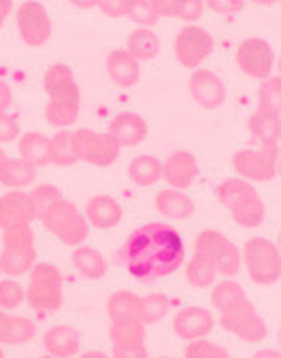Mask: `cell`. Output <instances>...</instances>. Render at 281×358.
Masks as SVG:
<instances>
[{"label":"cell","instance_id":"36","mask_svg":"<svg viewBox=\"0 0 281 358\" xmlns=\"http://www.w3.org/2000/svg\"><path fill=\"white\" fill-rule=\"evenodd\" d=\"M80 101L50 99L45 108L46 122L52 127H70L79 120Z\"/></svg>","mask_w":281,"mask_h":358},{"label":"cell","instance_id":"10","mask_svg":"<svg viewBox=\"0 0 281 358\" xmlns=\"http://www.w3.org/2000/svg\"><path fill=\"white\" fill-rule=\"evenodd\" d=\"M213 52V38L200 26H185L174 41V53L182 67L194 69L205 62Z\"/></svg>","mask_w":281,"mask_h":358},{"label":"cell","instance_id":"4","mask_svg":"<svg viewBox=\"0 0 281 358\" xmlns=\"http://www.w3.org/2000/svg\"><path fill=\"white\" fill-rule=\"evenodd\" d=\"M60 270L52 263H34L31 268L29 285L24 292V301L38 313H55L64 303Z\"/></svg>","mask_w":281,"mask_h":358},{"label":"cell","instance_id":"56","mask_svg":"<svg viewBox=\"0 0 281 358\" xmlns=\"http://www.w3.org/2000/svg\"><path fill=\"white\" fill-rule=\"evenodd\" d=\"M40 358H53V357H50V355H48V357H40Z\"/></svg>","mask_w":281,"mask_h":358},{"label":"cell","instance_id":"2","mask_svg":"<svg viewBox=\"0 0 281 358\" xmlns=\"http://www.w3.org/2000/svg\"><path fill=\"white\" fill-rule=\"evenodd\" d=\"M217 200L229 210L230 217L244 229H254L266 217V207L259 193L249 181L240 178H229L215 189Z\"/></svg>","mask_w":281,"mask_h":358},{"label":"cell","instance_id":"40","mask_svg":"<svg viewBox=\"0 0 281 358\" xmlns=\"http://www.w3.org/2000/svg\"><path fill=\"white\" fill-rule=\"evenodd\" d=\"M2 246L3 248H33L34 232L29 224H14L2 229Z\"/></svg>","mask_w":281,"mask_h":358},{"label":"cell","instance_id":"30","mask_svg":"<svg viewBox=\"0 0 281 358\" xmlns=\"http://www.w3.org/2000/svg\"><path fill=\"white\" fill-rule=\"evenodd\" d=\"M128 176L138 186H154L162 179V162L155 155L142 154L135 157L128 167Z\"/></svg>","mask_w":281,"mask_h":358},{"label":"cell","instance_id":"9","mask_svg":"<svg viewBox=\"0 0 281 358\" xmlns=\"http://www.w3.org/2000/svg\"><path fill=\"white\" fill-rule=\"evenodd\" d=\"M73 145L79 161L89 162L96 167H108L115 164L120 155V149L115 138L108 134H96V131L80 128L73 131Z\"/></svg>","mask_w":281,"mask_h":358},{"label":"cell","instance_id":"5","mask_svg":"<svg viewBox=\"0 0 281 358\" xmlns=\"http://www.w3.org/2000/svg\"><path fill=\"white\" fill-rule=\"evenodd\" d=\"M242 263L251 280L257 285H271L281 276V256L275 243L264 237L245 241L240 252Z\"/></svg>","mask_w":281,"mask_h":358},{"label":"cell","instance_id":"18","mask_svg":"<svg viewBox=\"0 0 281 358\" xmlns=\"http://www.w3.org/2000/svg\"><path fill=\"white\" fill-rule=\"evenodd\" d=\"M108 134L120 147H135L145 140L148 134L147 122L136 113H120L109 123Z\"/></svg>","mask_w":281,"mask_h":358},{"label":"cell","instance_id":"17","mask_svg":"<svg viewBox=\"0 0 281 358\" xmlns=\"http://www.w3.org/2000/svg\"><path fill=\"white\" fill-rule=\"evenodd\" d=\"M43 89L50 99L80 101V92L77 87L72 69L65 64H55L43 76Z\"/></svg>","mask_w":281,"mask_h":358},{"label":"cell","instance_id":"44","mask_svg":"<svg viewBox=\"0 0 281 358\" xmlns=\"http://www.w3.org/2000/svg\"><path fill=\"white\" fill-rule=\"evenodd\" d=\"M29 196L31 200H33L34 207H36L38 219H40L41 213L45 212L50 205H53L55 201L60 200L62 192L57 188V186L45 182V185H38L36 188H33V192L29 193Z\"/></svg>","mask_w":281,"mask_h":358},{"label":"cell","instance_id":"14","mask_svg":"<svg viewBox=\"0 0 281 358\" xmlns=\"http://www.w3.org/2000/svg\"><path fill=\"white\" fill-rule=\"evenodd\" d=\"M198 174L200 166L189 150H175L162 162V179L178 192L189 188Z\"/></svg>","mask_w":281,"mask_h":358},{"label":"cell","instance_id":"57","mask_svg":"<svg viewBox=\"0 0 281 358\" xmlns=\"http://www.w3.org/2000/svg\"><path fill=\"white\" fill-rule=\"evenodd\" d=\"M161 358H169V357H161Z\"/></svg>","mask_w":281,"mask_h":358},{"label":"cell","instance_id":"16","mask_svg":"<svg viewBox=\"0 0 281 358\" xmlns=\"http://www.w3.org/2000/svg\"><path fill=\"white\" fill-rule=\"evenodd\" d=\"M36 219L38 212L29 193L13 189L0 196V229L14 224H31Z\"/></svg>","mask_w":281,"mask_h":358},{"label":"cell","instance_id":"23","mask_svg":"<svg viewBox=\"0 0 281 358\" xmlns=\"http://www.w3.org/2000/svg\"><path fill=\"white\" fill-rule=\"evenodd\" d=\"M154 205L161 215L175 220L187 219V217L193 215L194 210H196V205H194V201L191 200L187 194L173 188L159 192V194L154 200Z\"/></svg>","mask_w":281,"mask_h":358},{"label":"cell","instance_id":"54","mask_svg":"<svg viewBox=\"0 0 281 358\" xmlns=\"http://www.w3.org/2000/svg\"><path fill=\"white\" fill-rule=\"evenodd\" d=\"M7 161V157H6V152H3L2 149H0V166L3 164V162Z\"/></svg>","mask_w":281,"mask_h":358},{"label":"cell","instance_id":"50","mask_svg":"<svg viewBox=\"0 0 281 358\" xmlns=\"http://www.w3.org/2000/svg\"><path fill=\"white\" fill-rule=\"evenodd\" d=\"M252 358H281V352L276 348H263L256 352Z\"/></svg>","mask_w":281,"mask_h":358},{"label":"cell","instance_id":"1","mask_svg":"<svg viewBox=\"0 0 281 358\" xmlns=\"http://www.w3.org/2000/svg\"><path fill=\"white\" fill-rule=\"evenodd\" d=\"M185 243L169 224L150 222L128 236L118 251L120 263L140 282L175 273L185 262Z\"/></svg>","mask_w":281,"mask_h":358},{"label":"cell","instance_id":"12","mask_svg":"<svg viewBox=\"0 0 281 358\" xmlns=\"http://www.w3.org/2000/svg\"><path fill=\"white\" fill-rule=\"evenodd\" d=\"M237 67L251 79L266 80L275 65V52L268 41L249 38L239 45L236 53Z\"/></svg>","mask_w":281,"mask_h":358},{"label":"cell","instance_id":"47","mask_svg":"<svg viewBox=\"0 0 281 358\" xmlns=\"http://www.w3.org/2000/svg\"><path fill=\"white\" fill-rule=\"evenodd\" d=\"M111 358H148L145 345H113Z\"/></svg>","mask_w":281,"mask_h":358},{"label":"cell","instance_id":"3","mask_svg":"<svg viewBox=\"0 0 281 358\" xmlns=\"http://www.w3.org/2000/svg\"><path fill=\"white\" fill-rule=\"evenodd\" d=\"M43 227L67 246H82L89 237V222L72 201L60 198L40 215Z\"/></svg>","mask_w":281,"mask_h":358},{"label":"cell","instance_id":"42","mask_svg":"<svg viewBox=\"0 0 281 358\" xmlns=\"http://www.w3.org/2000/svg\"><path fill=\"white\" fill-rule=\"evenodd\" d=\"M185 358H230V353L222 345L201 338L189 341L185 350Z\"/></svg>","mask_w":281,"mask_h":358},{"label":"cell","instance_id":"51","mask_svg":"<svg viewBox=\"0 0 281 358\" xmlns=\"http://www.w3.org/2000/svg\"><path fill=\"white\" fill-rule=\"evenodd\" d=\"M13 3L14 2H10V0H0V28H2L3 21H6L10 10H13Z\"/></svg>","mask_w":281,"mask_h":358},{"label":"cell","instance_id":"38","mask_svg":"<svg viewBox=\"0 0 281 358\" xmlns=\"http://www.w3.org/2000/svg\"><path fill=\"white\" fill-rule=\"evenodd\" d=\"M171 309V299L166 294H150L140 299L138 319L143 324H155L166 317Z\"/></svg>","mask_w":281,"mask_h":358},{"label":"cell","instance_id":"48","mask_svg":"<svg viewBox=\"0 0 281 358\" xmlns=\"http://www.w3.org/2000/svg\"><path fill=\"white\" fill-rule=\"evenodd\" d=\"M205 3L208 6L210 10L224 15L237 14L239 10H242V7H244V2H242V0H208V2Z\"/></svg>","mask_w":281,"mask_h":358},{"label":"cell","instance_id":"28","mask_svg":"<svg viewBox=\"0 0 281 358\" xmlns=\"http://www.w3.org/2000/svg\"><path fill=\"white\" fill-rule=\"evenodd\" d=\"M72 263L85 280H101L108 270L104 256L91 246L77 248L72 255Z\"/></svg>","mask_w":281,"mask_h":358},{"label":"cell","instance_id":"22","mask_svg":"<svg viewBox=\"0 0 281 358\" xmlns=\"http://www.w3.org/2000/svg\"><path fill=\"white\" fill-rule=\"evenodd\" d=\"M36 334V324L26 316L0 310V345L19 346L29 343Z\"/></svg>","mask_w":281,"mask_h":358},{"label":"cell","instance_id":"26","mask_svg":"<svg viewBox=\"0 0 281 358\" xmlns=\"http://www.w3.org/2000/svg\"><path fill=\"white\" fill-rule=\"evenodd\" d=\"M36 249L33 248H3L0 252V271L7 276L27 273L36 263Z\"/></svg>","mask_w":281,"mask_h":358},{"label":"cell","instance_id":"25","mask_svg":"<svg viewBox=\"0 0 281 358\" xmlns=\"http://www.w3.org/2000/svg\"><path fill=\"white\" fill-rule=\"evenodd\" d=\"M127 52L136 62H150L161 52V40L150 28H138L128 36Z\"/></svg>","mask_w":281,"mask_h":358},{"label":"cell","instance_id":"34","mask_svg":"<svg viewBox=\"0 0 281 358\" xmlns=\"http://www.w3.org/2000/svg\"><path fill=\"white\" fill-rule=\"evenodd\" d=\"M48 150L50 164L69 167L79 161L75 154V145H73V131L64 130L55 134L48 142Z\"/></svg>","mask_w":281,"mask_h":358},{"label":"cell","instance_id":"6","mask_svg":"<svg viewBox=\"0 0 281 358\" xmlns=\"http://www.w3.org/2000/svg\"><path fill=\"white\" fill-rule=\"evenodd\" d=\"M220 326L227 333L247 343H261L268 336L266 321L261 317L256 306L249 299H244L220 313Z\"/></svg>","mask_w":281,"mask_h":358},{"label":"cell","instance_id":"35","mask_svg":"<svg viewBox=\"0 0 281 358\" xmlns=\"http://www.w3.org/2000/svg\"><path fill=\"white\" fill-rule=\"evenodd\" d=\"M140 297L131 292L120 290L109 295L106 310L111 321H121V319H138Z\"/></svg>","mask_w":281,"mask_h":358},{"label":"cell","instance_id":"31","mask_svg":"<svg viewBox=\"0 0 281 358\" xmlns=\"http://www.w3.org/2000/svg\"><path fill=\"white\" fill-rule=\"evenodd\" d=\"M217 275V266H215V263L208 256L200 255V252H193V256H191V259L186 264V278L191 287L201 290L210 289L213 285Z\"/></svg>","mask_w":281,"mask_h":358},{"label":"cell","instance_id":"15","mask_svg":"<svg viewBox=\"0 0 281 358\" xmlns=\"http://www.w3.org/2000/svg\"><path fill=\"white\" fill-rule=\"evenodd\" d=\"M213 326V314L200 306L185 307V309L175 314L173 321L174 333L178 334V338L185 341L201 340L206 334L212 333Z\"/></svg>","mask_w":281,"mask_h":358},{"label":"cell","instance_id":"55","mask_svg":"<svg viewBox=\"0 0 281 358\" xmlns=\"http://www.w3.org/2000/svg\"><path fill=\"white\" fill-rule=\"evenodd\" d=\"M0 358H6V353H3L2 348H0Z\"/></svg>","mask_w":281,"mask_h":358},{"label":"cell","instance_id":"45","mask_svg":"<svg viewBox=\"0 0 281 358\" xmlns=\"http://www.w3.org/2000/svg\"><path fill=\"white\" fill-rule=\"evenodd\" d=\"M19 134H21V127H19L17 120L9 113L0 111V143L14 142L17 140Z\"/></svg>","mask_w":281,"mask_h":358},{"label":"cell","instance_id":"49","mask_svg":"<svg viewBox=\"0 0 281 358\" xmlns=\"http://www.w3.org/2000/svg\"><path fill=\"white\" fill-rule=\"evenodd\" d=\"M13 104V91L6 80L0 79V111H7Z\"/></svg>","mask_w":281,"mask_h":358},{"label":"cell","instance_id":"8","mask_svg":"<svg viewBox=\"0 0 281 358\" xmlns=\"http://www.w3.org/2000/svg\"><path fill=\"white\" fill-rule=\"evenodd\" d=\"M232 166L244 181H271L280 173V149L257 147L237 150L232 157Z\"/></svg>","mask_w":281,"mask_h":358},{"label":"cell","instance_id":"52","mask_svg":"<svg viewBox=\"0 0 281 358\" xmlns=\"http://www.w3.org/2000/svg\"><path fill=\"white\" fill-rule=\"evenodd\" d=\"M80 358H111V357H108L106 353L103 352H97V350H91V352H85Z\"/></svg>","mask_w":281,"mask_h":358},{"label":"cell","instance_id":"33","mask_svg":"<svg viewBox=\"0 0 281 358\" xmlns=\"http://www.w3.org/2000/svg\"><path fill=\"white\" fill-rule=\"evenodd\" d=\"M145 324L140 319H121L111 321L109 338L113 345H140L145 341Z\"/></svg>","mask_w":281,"mask_h":358},{"label":"cell","instance_id":"7","mask_svg":"<svg viewBox=\"0 0 281 358\" xmlns=\"http://www.w3.org/2000/svg\"><path fill=\"white\" fill-rule=\"evenodd\" d=\"M193 249L194 252L208 256L222 276H236L240 271V249L222 232L212 231V229L201 231L194 241Z\"/></svg>","mask_w":281,"mask_h":358},{"label":"cell","instance_id":"24","mask_svg":"<svg viewBox=\"0 0 281 358\" xmlns=\"http://www.w3.org/2000/svg\"><path fill=\"white\" fill-rule=\"evenodd\" d=\"M247 128L251 137L259 143V147H278L280 115L256 110L249 116Z\"/></svg>","mask_w":281,"mask_h":358},{"label":"cell","instance_id":"29","mask_svg":"<svg viewBox=\"0 0 281 358\" xmlns=\"http://www.w3.org/2000/svg\"><path fill=\"white\" fill-rule=\"evenodd\" d=\"M38 167L22 159H7L0 166V185L9 186L13 189H21L29 186L36 179Z\"/></svg>","mask_w":281,"mask_h":358},{"label":"cell","instance_id":"20","mask_svg":"<svg viewBox=\"0 0 281 358\" xmlns=\"http://www.w3.org/2000/svg\"><path fill=\"white\" fill-rule=\"evenodd\" d=\"M123 219L120 203L109 194H96L85 205V220L97 229H113Z\"/></svg>","mask_w":281,"mask_h":358},{"label":"cell","instance_id":"46","mask_svg":"<svg viewBox=\"0 0 281 358\" xmlns=\"http://www.w3.org/2000/svg\"><path fill=\"white\" fill-rule=\"evenodd\" d=\"M130 3L131 0H99V2H97V7H99L101 13L106 14L108 17L120 19L128 14Z\"/></svg>","mask_w":281,"mask_h":358},{"label":"cell","instance_id":"43","mask_svg":"<svg viewBox=\"0 0 281 358\" xmlns=\"http://www.w3.org/2000/svg\"><path fill=\"white\" fill-rule=\"evenodd\" d=\"M26 289L15 280H0V307L15 309L24 302Z\"/></svg>","mask_w":281,"mask_h":358},{"label":"cell","instance_id":"37","mask_svg":"<svg viewBox=\"0 0 281 358\" xmlns=\"http://www.w3.org/2000/svg\"><path fill=\"white\" fill-rule=\"evenodd\" d=\"M244 299H247V295L239 283L233 282V280H224V282L217 283L213 287L212 295H210L212 306L218 310V314L230 309Z\"/></svg>","mask_w":281,"mask_h":358},{"label":"cell","instance_id":"41","mask_svg":"<svg viewBox=\"0 0 281 358\" xmlns=\"http://www.w3.org/2000/svg\"><path fill=\"white\" fill-rule=\"evenodd\" d=\"M127 17L140 24V28H150L159 21V14L154 7V0H131Z\"/></svg>","mask_w":281,"mask_h":358},{"label":"cell","instance_id":"32","mask_svg":"<svg viewBox=\"0 0 281 358\" xmlns=\"http://www.w3.org/2000/svg\"><path fill=\"white\" fill-rule=\"evenodd\" d=\"M154 7L159 17H174L181 21H196L203 14V2L200 0H154Z\"/></svg>","mask_w":281,"mask_h":358},{"label":"cell","instance_id":"11","mask_svg":"<svg viewBox=\"0 0 281 358\" xmlns=\"http://www.w3.org/2000/svg\"><path fill=\"white\" fill-rule=\"evenodd\" d=\"M19 34L27 46L40 48L52 36V21L46 7L40 2H24L15 14Z\"/></svg>","mask_w":281,"mask_h":358},{"label":"cell","instance_id":"13","mask_svg":"<svg viewBox=\"0 0 281 358\" xmlns=\"http://www.w3.org/2000/svg\"><path fill=\"white\" fill-rule=\"evenodd\" d=\"M187 89L193 101L205 110H217L225 103L227 87L224 80L208 69H196L189 76Z\"/></svg>","mask_w":281,"mask_h":358},{"label":"cell","instance_id":"19","mask_svg":"<svg viewBox=\"0 0 281 358\" xmlns=\"http://www.w3.org/2000/svg\"><path fill=\"white\" fill-rule=\"evenodd\" d=\"M43 346L50 353V357L72 358L80 350V334L73 326H52L43 336Z\"/></svg>","mask_w":281,"mask_h":358},{"label":"cell","instance_id":"27","mask_svg":"<svg viewBox=\"0 0 281 358\" xmlns=\"http://www.w3.org/2000/svg\"><path fill=\"white\" fill-rule=\"evenodd\" d=\"M50 138L40 131H27L19 138L17 150L22 161L29 162L34 167H43L50 164Z\"/></svg>","mask_w":281,"mask_h":358},{"label":"cell","instance_id":"39","mask_svg":"<svg viewBox=\"0 0 281 358\" xmlns=\"http://www.w3.org/2000/svg\"><path fill=\"white\" fill-rule=\"evenodd\" d=\"M256 110L280 115L281 113V79L278 77H268L263 80L257 91V108Z\"/></svg>","mask_w":281,"mask_h":358},{"label":"cell","instance_id":"21","mask_svg":"<svg viewBox=\"0 0 281 358\" xmlns=\"http://www.w3.org/2000/svg\"><path fill=\"white\" fill-rule=\"evenodd\" d=\"M109 79L120 87H134L140 80V65L127 50H113L106 58Z\"/></svg>","mask_w":281,"mask_h":358},{"label":"cell","instance_id":"53","mask_svg":"<svg viewBox=\"0 0 281 358\" xmlns=\"http://www.w3.org/2000/svg\"><path fill=\"white\" fill-rule=\"evenodd\" d=\"M72 3L75 7H82V9H91V7L97 6V2H91V0H89V2H72Z\"/></svg>","mask_w":281,"mask_h":358}]
</instances>
